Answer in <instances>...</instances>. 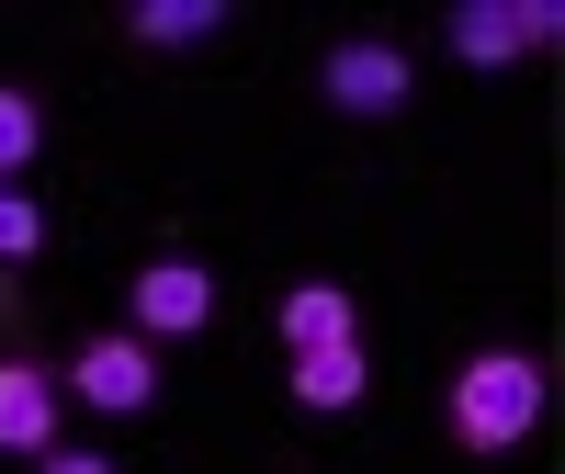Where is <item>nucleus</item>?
<instances>
[{"instance_id":"nucleus-8","label":"nucleus","mask_w":565,"mask_h":474,"mask_svg":"<svg viewBox=\"0 0 565 474\" xmlns=\"http://www.w3.org/2000/svg\"><path fill=\"white\" fill-rule=\"evenodd\" d=\"M452 57H463V68H509V57H521L509 0H463V12H452Z\"/></svg>"},{"instance_id":"nucleus-6","label":"nucleus","mask_w":565,"mask_h":474,"mask_svg":"<svg viewBox=\"0 0 565 474\" xmlns=\"http://www.w3.org/2000/svg\"><path fill=\"white\" fill-rule=\"evenodd\" d=\"M340 340H362L351 294L340 282H295V294H282V351H340Z\"/></svg>"},{"instance_id":"nucleus-2","label":"nucleus","mask_w":565,"mask_h":474,"mask_svg":"<svg viewBox=\"0 0 565 474\" xmlns=\"http://www.w3.org/2000/svg\"><path fill=\"white\" fill-rule=\"evenodd\" d=\"M317 90H328V103H340V114H362V125H385L396 103H407V45H328V68H317Z\"/></svg>"},{"instance_id":"nucleus-9","label":"nucleus","mask_w":565,"mask_h":474,"mask_svg":"<svg viewBox=\"0 0 565 474\" xmlns=\"http://www.w3.org/2000/svg\"><path fill=\"white\" fill-rule=\"evenodd\" d=\"M215 23H226V0H136V12H125L136 45H204Z\"/></svg>"},{"instance_id":"nucleus-13","label":"nucleus","mask_w":565,"mask_h":474,"mask_svg":"<svg viewBox=\"0 0 565 474\" xmlns=\"http://www.w3.org/2000/svg\"><path fill=\"white\" fill-rule=\"evenodd\" d=\"M45 474H114L103 452H45Z\"/></svg>"},{"instance_id":"nucleus-5","label":"nucleus","mask_w":565,"mask_h":474,"mask_svg":"<svg viewBox=\"0 0 565 474\" xmlns=\"http://www.w3.org/2000/svg\"><path fill=\"white\" fill-rule=\"evenodd\" d=\"M0 452H57V385L34 362H0Z\"/></svg>"},{"instance_id":"nucleus-1","label":"nucleus","mask_w":565,"mask_h":474,"mask_svg":"<svg viewBox=\"0 0 565 474\" xmlns=\"http://www.w3.org/2000/svg\"><path fill=\"white\" fill-rule=\"evenodd\" d=\"M543 418V362L532 351H476L452 373V441L463 452H521Z\"/></svg>"},{"instance_id":"nucleus-3","label":"nucleus","mask_w":565,"mask_h":474,"mask_svg":"<svg viewBox=\"0 0 565 474\" xmlns=\"http://www.w3.org/2000/svg\"><path fill=\"white\" fill-rule=\"evenodd\" d=\"M125 305H136L148 340H193V327L215 316V271L204 260H148V271L125 282Z\"/></svg>"},{"instance_id":"nucleus-7","label":"nucleus","mask_w":565,"mask_h":474,"mask_svg":"<svg viewBox=\"0 0 565 474\" xmlns=\"http://www.w3.org/2000/svg\"><path fill=\"white\" fill-rule=\"evenodd\" d=\"M295 407H317V418L362 407V340H340V351H295Z\"/></svg>"},{"instance_id":"nucleus-10","label":"nucleus","mask_w":565,"mask_h":474,"mask_svg":"<svg viewBox=\"0 0 565 474\" xmlns=\"http://www.w3.org/2000/svg\"><path fill=\"white\" fill-rule=\"evenodd\" d=\"M34 103H23V90H0V181H23V159H34Z\"/></svg>"},{"instance_id":"nucleus-12","label":"nucleus","mask_w":565,"mask_h":474,"mask_svg":"<svg viewBox=\"0 0 565 474\" xmlns=\"http://www.w3.org/2000/svg\"><path fill=\"white\" fill-rule=\"evenodd\" d=\"M509 23H521V57H532V45H554V34H565V12H554V0H509Z\"/></svg>"},{"instance_id":"nucleus-11","label":"nucleus","mask_w":565,"mask_h":474,"mask_svg":"<svg viewBox=\"0 0 565 474\" xmlns=\"http://www.w3.org/2000/svg\"><path fill=\"white\" fill-rule=\"evenodd\" d=\"M34 249H45V215L12 193V181H0V260H34Z\"/></svg>"},{"instance_id":"nucleus-4","label":"nucleus","mask_w":565,"mask_h":474,"mask_svg":"<svg viewBox=\"0 0 565 474\" xmlns=\"http://www.w3.org/2000/svg\"><path fill=\"white\" fill-rule=\"evenodd\" d=\"M68 385H79L90 407H103V418H136V407L159 396V362H148V340H114V327H103V340H79Z\"/></svg>"}]
</instances>
